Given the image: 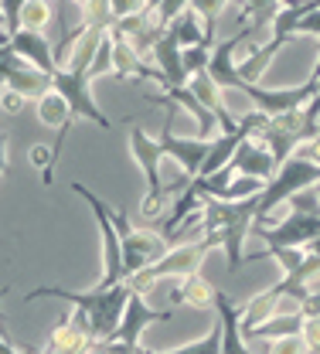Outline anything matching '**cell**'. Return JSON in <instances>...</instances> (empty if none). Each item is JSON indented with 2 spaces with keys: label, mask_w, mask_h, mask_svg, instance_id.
<instances>
[{
  "label": "cell",
  "mask_w": 320,
  "mask_h": 354,
  "mask_svg": "<svg viewBox=\"0 0 320 354\" xmlns=\"http://www.w3.org/2000/svg\"><path fill=\"white\" fill-rule=\"evenodd\" d=\"M133 297V286L130 283H116V286H92V290H65V286H35L24 300H65L79 310L89 324L92 341H109L120 324H123V313L126 304Z\"/></svg>",
  "instance_id": "6da1fadb"
},
{
  "label": "cell",
  "mask_w": 320,
  "mask_h": 354,
  "mask_svg": "<svg viewBox=\"0 0 320 354\" xmlns=\"http://www.w3.org/2000/svg\"><path fill=\"white\" fill-rule=\"evenodd\" d=\"M106 35H109L106 28H89V31L75 41L72 58L55 72V92L68 102L72 123L89 120V123H95L99 130H113L109 116L95 106V99H92V92H89V86L95 82V79H92V62H95V51H99V44H102Z\"/></svg>",
  "instance_id": "7a4b0ae2"
},
{
  "label": "cell",
  "mask_w": 320,
  "mask_h": 354,
  "mask_svg": "<svg viewBox=\"0 0 320 354\" xmlns=\"http://www.w3.org/2000/svg\"><path fill=\"white\" fill-rule=\"evenodd\" d=\"M259 221V194L245 198V201H215L205 198V232H222L225 235V256H229V269L235 272L242 266V245L252 235Z\"/></svg>",
  "instance_id": "3957f363"
},
{
  "label": "cell",
  "mask_w": 320,
  "mask_h": 354,
  "mask_svg": "<svg viewBox=\"0 0 320 354\" xmlns=\"http://www.w3.org/2000/svg\"><path fill=\"white\" fill-rule=\"evenodd\" d=\"M72 191L92 208V215L99 221V239H102V276L95 286H116V283H126V263H123V242H120V232H116V221L109 215V201H102L95 191H89L86 184L72 180Z\"/></svg>",
  "instance_id": "277c9868"
},
{
  "label": "cell",
  "mask_w": 320,
  "mask_h": 354,
  "mask_svg": "<svg viewBox=\"0 0 320 354\" xmlns=\"http://www.w3.org/2000/svg\"><path fill=\"white\" fill-rule=\"evenodd\" d=\"M130 153H133V160H137V167L143 171L147 177V194H143V215L147 218H157L160 215V208H164V201H167V180L160 177V164H164V143L160 140H153V136H147V133L133 127L130 130Z\"/></svg>",
  "instance_id": "5b68a950"
},
{
  "label": "cell",
  "mask_w": 320,
  "mask_h": 354,
  "mask_svg": "<svg viewBox=\"0 0 320 354\" xmlns=\"http://www.w3.org/2000/svg\"><path fill=\"white\" fill-rule=\"evenodd\" d=\"M109 215L116 221V232H120V242H123V263H126V279L137 276L143 269H150L153 263H160L167 256V239L160 232H150V228H133L130 218L109 205Z\"/></svg>",
  "instance_id": "8992f818"
},
{
  "label": "cell",
  "mask_w": 320,
  "mask_h": 354,
  "mask_svg": "<svg viewBox=\"0 0 320 354\" xmlns=\"http://www.w3.org/2000/svg\"><path fill=\"white\" fill-rule=\"evenodd\" d=\"M317 184H320V164L307 160L303 153L290 157V160L279 167V174L266 184V191L259 194V218L273 215L276 205H286L293 194H300V191H307V187H317Z\"/></svg>",
  "instance_id": "52a82bcc"
},
{
  "label": "cell",
  "mask_w": 320,
  "mask_h": 354,
  "mask_svg": "<svg viewBox=\"0 0 320 354\" xmlns=\"http://www.w3.org/2000/svg\"><path fill=\"white\" fill-rule=\"evenodd\" d=\"M0 79H3V88H14L35 102L55 88V79L45 75L41 68H35L28 58H21L10 44H0Z\"/></svg>",
  "instance_id": "ba28073f"
},
{
  "label": "cell",
  "mask_w": 320,
  "mask_h": 354,
  "mask_svg": "<svg viewBox=\"0 0 320 354\" xmlns=\"http://www.w3.org/2000/svg\"><path fill=\"white\" fill-rule=\"evenodd\" d=\"M92 344H95V341H92L86 317H82L79 310H72V313L48 334L45 351L41 354H86Z\"/></svg>",
  "instance_id": "9c48e42d"
},
{
  "label": "cell",
  "mask_w": 320,
  "mask_h": 354,
  "mask_svg": "<svg viewBox=\"0 0 320 354\" xmlns=\"http://www.w3.org/2000/svg\"><path fill=\"white\" fill-rule=\"evenodd\" d=\"M160 143H164V153L174 157L187 177L201 174V167H205V160H208V153H211V147H215V140H187V136H174V133H171V123H167L164 133H160Z\"/></svg>",
  "instance_id": "30bf717a"
},
{
  "label": "cell",
  "mask_w": 320,
  "mask_h": 354,
  "mask_svg": "<svg viewBox=\"0 0 320 354\" xmlns=\"http://www.w3.org/2000/svg\"><path fill=\"white\" fill-rule=\"evenodd\" d=\"M174 313V307L171 310H153L147 307V300L140 297V293H133L130 297V304H126V313H123V324H120V330L113 334L120 344H130V348H140V334L150 327V324H160V320H167Z\"/></svg>",
  "instance_id": "8fae6325"
},
{
  "label": "cell",
  "mask_w": 320,
  "mask_h": 354,
  "mask_svg": "<svg viewBox=\"0 0 320 354\" xmlns=\"http://www.w3.org/2000/svg\"><path fill=\"white\" fill-rule=\"evenodd\" d=\"M229 164L235 167V174H245V177H263V180H273V177L279 174V164H276L273 150H270L263 140H256V136L242 140V147L235 150V157H232Z\"/></svg>",
  "instance_id": "7c38bea8"
},
{
  "label": "cell",
  "mask_w": 320,
  "mask_h": 354,
  "mask_svg": "<svg viewBox=\"0 0 320 354\" xmlns=\"http://www.w3.org/2000/svg\"><path fill=\"white\" fill-rule=\"evenodd\" d=\"M10 48L21 55V58H28L35 68H41L45 75L55 79V72H58V62H55V48L51 41L45 38V31H28V28H21L14 38H10Z\"/></svg>",
  "instance_id": "4fadbf2b"
},
{
  "label": "cell",
  "mask_w": 320,
  "mask_h": 354,
  "mask_svg": "<svg viewBox=\"0 0 320 354\" xmlns=\"http://www.w3.org/2000/svg\"><path fill=\"white\" fill-rule=\"evenodd\" d=\"M218 286H211L201 272L194 276H184L178 279L174 293H171V307H191V310H215V300H218Z\"/></svg>",
  "instance_id": "5bb4252c"
},
{
  "label": "cell",
  "mask_w": 320,
  "mask_h": 354,
  "mask_svg": "<svg viewBox=\"0 0 320 354\" xmlns=\"http://www.w3.org/2000/svg\"><path fill=\"white\" fill-rule=\"evenodd\" d=\"M215 313H218V324H222V354H252L245 348V330H242V310L232 304V297L218 293L215 300Z\"/></svg>",
  "instance_id": "9a60e30c"
},
{
  "label": "cell",
  "mask_w": 320,
  "mask_h": 354,
  "mask_svg": "<svg viewBox=\"0 0 320 354\" xmlns=\"http://www.w3.org/2000/svg\"><path fill=\"white\" fill-rule=\"evenodd\" d=\"M303 330V310H297V313H276L270 317L266 324H259L252 334H245L249 341H276V337H290V334H300Z\"/></svg>",
  "instance_id": "2e32d148"
},
{
  "label": "cell",
  "mask_w": 320,
  "mask_h": 354,
  "mask_svg": "<svg viewBox=\"0 0 320 354\" xmlns=\"http://www.w3.org/2000/svg\"><path fill=\"white\" fill-rule=\"evenodd\" d=\"M113 35V31H109ZM113 65H116V79H123V82H130V79H140V72H143V65H147V58L140 55L133 44L126 41V38H116L113 35Z\"/></svg>",
  "instance_id": "e0dca14e"
},
{
  "label": "cell",
  "mask_w": 320,
  "mask_h": 354,
  "mask_svg": "<svg viewBox=\"0 0 320 354\" xmlns=\"http://www.w3.org/2000/svg\"><path fill=\"white\" fill-rule=\"evenodd\" d=\"M167 31H171V35L181 41V48H194V44H201L205 38H208V31H205V21H201V14H198L194 7H187L181 17H174Z\"/></svg>",
  "instance_id": "ac0fdd59"
},
{
  "label": "cell",
  "mask_w": 320,
  "mask_h": 354,
  "mask_svg": "<svg viewBox=\"0 0 320 354\" xmlns=\"http://www.w3.org/2000/svg\"><path fill=\"white\" fill-rule=\"evenodd\" d=\"M157 354H222V324L215 320V327L201 341H191V344H181L174 351H157Z\"/></svg>",
  "instance_id": "d6986e66"
},
{
  "label": "cell",
  "mask_w": 320,
  "mask_h": 354,
  "mask_svg": "<svg viewBox=\"0 0 320 354\" xmlns=\"http://www.w3.org/2000/svg\"><path fill=\"white\" fill-rule=\"evenodd\" d=\"M48 21H51V0H28V3H24L21 28H28V31H45Z\"/></svg>",
  "instance_id": "ffe728a7"
},
{
  "label": "cell",
  "mask_w": 320,
  "mask_h": 354,
  "mask_svg": "<svg viewBox=\"0 0 320 354\" xmlns=\"http://www.w3.org/2000/svg\"><path fill=\"white\" fill-rule=\"evenodd\" d=\"M229 3H232V0H194V3H191V7L201 14L208 38H215V35H218V17L225 14V7H229Z\"/></svg>",
  "instance_id": "44dd1931"
},
{
  "label": "cell",
  "mask_w": 320,
  "mask_h": 354,
  "mask_svg": "<svg viewBox=\"0 0 320 354\" xmlns=\"http://www.w3.org/2000/svg\"><path fill=\"white\" fill-rule=\"evenodd\" d=\"M266 354H314V351H310V344L303 341V334H290V337L266 341Z\"/></svg>",
  "instance_id": "7402d4cb"
},
{
  "label": "cell",
  "mask_w": 320,
  "mask_h": 354,
  "mask_svg": "<svg viewBox=\"0 0 320 354\" xmlns=\"http://www.w3.org/2000/svg\"><path fill=\"white\" fill-rule=\"evenodd\" d=\"M256 17H252V24L256 28H263V24H273V17L279 14V7H283V0H242Z\"/></svg>",
  "instance_id": "603a6c76"
},
{
  "label": "cell",
  "mask_w": 320,
  "mask_h": 354,
  "mask_svg": "<svg viewBox=\"0 0 320 354\" xmlns=\"http://www.w3.org/2000/svg\"><path fill=\"white\" fill-rule=\"evenodd\" d=\"M109 72H116V65H113V35H106V38H102V44H99V51H95V62H92V79L109 75Z\"/></svg>",
  "instance_id": "cb8c5ba5"
},
{
  "label": "cell",
  "mask_w": 320,
  "mask_h": 354,
  "mask_svg": "<svg viewBox=\"0 0 320 354\" xmlns=\"http://www.w3.org/2000/svg\"><path fill=\"white\" fill-rule=\"evenodd\" d=\"M303 341L310 344V351H320V317H307L303 313Z\"/></svg>",
  "instance_id": "d4e9b609"
},
{
  "label": "cell",
  "mask_w": 320,
  "mask_h": 354,
  "mask_svg": "<svg viewBox=\"0 0 320 354\" xmlns=\"http://www.w3.org/2000/svg\"><path fill=\"white\" fill-rule=\"evenodd\" d=\"M24 95L21 92H14V88H3V116H17L21 109H24Z\"/></svg>",
  "instance_id": "484cf974"
},
{
  "label": "cell",
  "mask_w": 320,
  "mask_h": 354,
  "mask_svg": "<svg viewBox=\"0 0 320 354\" xmlns=\"http://www.w3.org/2000/svg\"><path fill=\"white\" fill-rule=\"evenodd\" d=\"M300 153H303L307 160H314V164H320V133L314 136V140H307V143L300 147Z\"/></svg>",
  "instance_id": "4316f807"
},
{
  "label": "cell",
  "mask_w": 320,
  "mask_h": 354,
  "mask_svg": "<svg viewBox=\"0 0 320 354\" xmlns=\"http://www.w3.org/2000/svg\"><path fill=\"white\" fill-rule=\"evenodd\" d=\"M0 354H24V351H17V344L7 337V330H3V341H0Z\"/></svg>",
  "instance_id": "83f0119b"
},
{
  "label": "cell",
  "mask_w": 320,
  "mask_h": 354,
  "mask_svg": "<svg viewBox=\"0 0 320 354\" xmlns=\"http://www.w3.org/2000/svg\"><path fill=\"white\" fill-rule=\"evenodd\" d=\"M310 79H314V82H317V86H320V58H317V68L310 72Z\"/></svg>",
  "instance_id": "f1b7e54d"
},
{
  "label": "cell",
  "mask_w": 320,
  "mask_h": 354,
  "mask_svg": "<svg viewBox=\"0 0 320 354\" xmlns=\"http://www.w3.org/2000/svg\"><path fill=\"white\" fill-rule=\"evenodd\" d=\"M68 3H75V7H82V3H86V0H68Z\"/></svg>",
  "instance_id": "f546056e"
}]
</instances>
